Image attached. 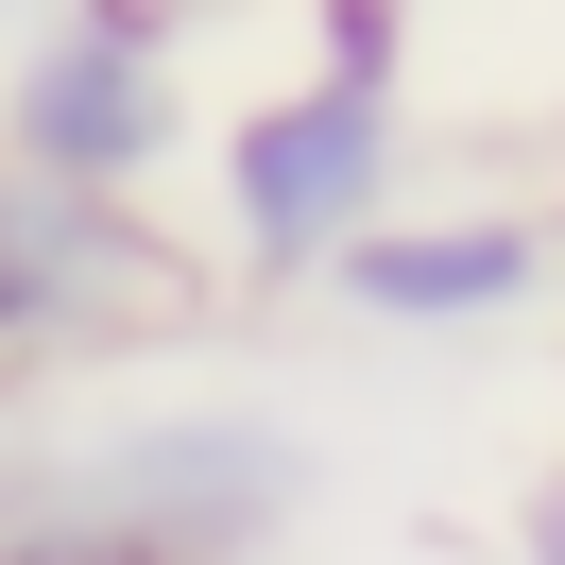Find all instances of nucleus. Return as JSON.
<instances>
[{
	"mask_svg": "<svg viewBox=\"0 0 565 565\" xmlns=\"http://www.w3.org/2000/svg\"><path fill=\"white\" fill-rule=\"evenodd\" d=\"M0 18H35V0H0Z\"/></svg>",
	"mask_w": 565,
	"mask_h": 565,
	"instance_id": "7",
	"label": "nucleus"
},
{
	"mask_svg": "<svg viewBox=\"0 0 565 565\" xmlns=\"http://www.w3.org/2000/svg\"><path fill=\"white\" fill-rule=\"evenodd\" d=\"M291 497H309V462H291L275 412H120V428H86L35 480V514H86V531H138V548H172V565H223V548H257Z\"/></svg>",
	"mask_w": 565,
	"mask_h": 565,
	"instance_id": "3",
	"label": "nucleus"
},
{
	"mask_svg": "<svg viewBox=\"0 0 565 565\" xmlns=\"http://www.w3.org/2000/svg\"><path fill=\"white\" fill-rule=\"evenodd\" d=\"M0 154L70 189H154L189 154V18L154 0H35L0 52Z\"/></svg>",
	"mask_w": 565,
	"mask_h": 565,
	"instance_id": "2",
	"label": "nucleus"
},
{
	"mask_svg": "<svg viewBox=\"0 0 565 565\" xmlns=\"http://www.w3.org/2000/svg\"><path fill=\"white\" fill-rule=\"evenodd\" d=\"M0 343H18V291H0Z\"/></svg>",
	"mask_w": 565,
	"mask_h": 565,
	"instance_id": "6",
	"label": "nucleus"
},
{
	"mask_svg": "<svg viewBox=\"0 0 565 565\" xmlns=\"http://www.w3.org/2000/svg\"><path fill=\"white\" fill-rule=\"evenodd\" d=\"M531 565H565V480H548V497H531Z\"/></svg>",
	"mask_w": 565,
	"mask_h": 565,
	"instance_id": "5",
	"label": "nucleus"
},
{
	"mask_svg": "<svg viewBox=\"0 0 565 565\" xmlns=\"http://www.w3.org/2000/svg\"><path fill=\"white\" fill-rule=\"evenodd\" d=\"M394 154H412V86H394V70H343V52H309L291 86L223 104L206 189H223L241 275H326V241L394 206Z\"/></svg>",
	"mask_w": 565,
	"mask_h": 565,
	"instance_id": "1",
	"label": "nucleus"
},
{
	"mask_svg": "<svg viewBox=\"0 0 565 565\" xmlns=\"http://www.w3.org/2000/svg\"><path fill=\"white\" fill-rule=\"evenodd\" d=\"M326 291L394 343H446V326H514L548 291V223L531 206H377L326 241Z\"/></svg>",
	"mask_w": 565,
	"mask_h": 565,
	"instance_id": "4",
	"label": "nucleus"
}]
</instances>
